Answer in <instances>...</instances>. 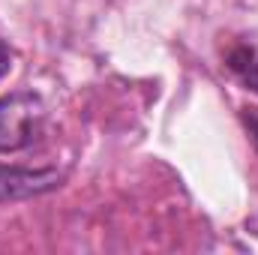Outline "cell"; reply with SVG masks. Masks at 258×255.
Segmentation results:
<instances>
[{
    "instance_id": "cell-1",
    "label": "cell",
    "mask_w": 258,
    "mask_h": 255,
    "mask_svg": "<svg viewBox=\"0 0 258 255\" xmlns=\"http://www.w3.org/2000/svg\"><path fill=\"white\" fill-rule=\"evenodd\" d=\"M45 123V105L36 93L18 90L0 99V153H15L33 144Z\"/></svg>"
},
{
    "instance_id": "cell-2",
    "label": "cell",
    "mask_w": 258,
    "mask_h": 255,
    "mask_svg": "<svg viewBox=\"0 0 258 255\" xmlns=\"http://www.w3.org/2000/svg\"><path fill=\"white\" fill-rule=\"evenodd\" d=\"M63 183V174L54 168H18L0 165V201H21L42 192H51Z\"/></svg>"
},
{
    "instance_id": "cell-3",
    "label": "cell",
    "mask_w": 258,
    "mask_h": 255,
    "mask_svg": "<svg viewBox=\"0 0 258 255\" xmlns=\"http://www.w3.org/2000/svg\"><path fill=\"white\" fill-rule=\"evenodd\" d=\"M225 60H228V69L234 72V78L243 87L258 93V48L255 45H234Z\"/></svg>"
},
{
    "instance_id": "cell-4",
    "label": "cell",
    "mask_w": 258,
    "mask_h": 255,
    "mask_svg": "<svg viewBox=\"0 0 258 255\" xmlns=\"http://www.w3.org/2000/svg\"><path fill=\"white\" fill-rule=\"evenodd\" d=\"M243 120H246V126H249L252 141L258 144V108H243Z\"/></svg>"
},
{
    "instance_id": "cell-5",
    "label": "cell",
    "mask_w": 258,
    "mask_h": 255,
    "mask_svg": "<svg viewBox=\"0 0 258 255\" xmlns=\"http://www.w3.org/2000/svg\"><path fill=\"white\" fill-rule=\"evenodd\" d=\"M9 69H12V48L0 39V78H3Z\"/></svg>"
}]
</instances>
